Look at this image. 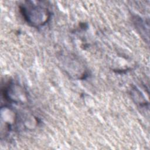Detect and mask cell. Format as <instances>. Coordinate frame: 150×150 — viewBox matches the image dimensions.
Segmentation results:
<instances>
[{
    "instance_id": "6da1fadb",
    "label": "cell",
    "mask_w": 150,
    "mask_h": 150,
    "mask_svg": "<svg viewBox=\"0 0 150 150\" xmlns=\"http://www.w3.org/2000/svg\"><path fill=\"white\" fill-rule=\"evenodd\" d=\"M19 8L23 19L32 27L43 26L50 19L51 12L43 2L26 1L21 4Z\"/></svg>"
},
{
    "instance_id": "7a4b0ae2",
    "label": "cell",
    "mask_w": 150,
    "mask_h": 150,
    "mask_svg": "<svg viewBox=\"0 0 150 150\" xmlns=\"http://www.w3.org/2000/svg\"><path fill=\"white\" fill-rule=\"evenodd\" d=\"M2 94L8 102L16 104H23L27 98L23 88L12 81L5 83V86L2 88Z\"/></svg>"
}]
</instances>
